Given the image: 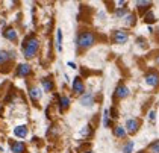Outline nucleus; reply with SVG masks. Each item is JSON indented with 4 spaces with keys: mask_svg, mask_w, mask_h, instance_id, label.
Segmentation results:
<instances>
[{
    "mask_svg": "<svg viewBox=\"0 0 159 153\" xmlns=\"http://www.w3.org/2000/svg\"><path fill=\"white\" fill-rule=\"evenodd\" d=\"M150 150H152L153 153H159V141L153 142V144L150 146Z\"/></svg>",
    "mask_w": 159,
    "mask_h": 153,
    "instance_id": "22",
    "label": "nucleus"
},
{
    "mask_svg": "<svg viewBox=\"0 0 159 153\" xmlns=\"http://www.w3.org/2000/svg\"><path fill=\"white\" fill-rule=\"evenodd\" d=\"M132 149H134V141H129L124 147H123V152L124 153H132Z\"/></svg>",
    "mask_w": 159,
    "mask_h": 153,
    "instance_id": "18",
    "label": "nucleus"
},
{
    "mask_svg": "<svg viewBox=\"0 0 159 153\" xmlns=\"http://www.w3.org/2000/svg\"><path fill=\"white\" fill-rule=\"evenodd\" d=\"M84 83H82V81H80V77H76L73 82V91L74 93H77V94H82L84 93Z\"/></svg>",
    "mask_w": 159,
    "mask_h": 153,
    "instance_id": "5",
    "label": "nucleus"
},
{
    "mask_svg": "<svg viewBox=\"0 0 159 153\" xmlns=\"http://www.w3.org/2000/svg\"><path fill=\"white\" fill-rule=\"evenodd\" d=\"M127 94H129V90H127L126 86H123V85H120V86L115 90V97H118V99H124Z\"/></svg>",
    "mask_w": 159,
    "mask_h": 153,
    "instance_id": "8",
    "label": "nucleus"
},
{
    "mask_svg": "<svg viewBox=\"0 0 159 153\" xmlns=\"http://www.w3.org/2000/svg\"><path fill=\"white\" fill-rule=\"evenodd\" d=\"M155 115H156V114H155V111H150V114H148V118H150V121H152V123H155Z\"/></svg>",
    "mask_w": 159,
    "mask_h": 153,
    "instance_id": "25",
    "label": "nucleus"
},
{
    "mask_svg": "<svg viewBox=\"0 0 159 153\" xmlns=\"http://www.w3.org/2000/svg\"><path fill=\"white\" fill-rule=\"evenodd\" d=\"M156 62H158V65H159V56H158V59H156Z\"/></svg>",
    "mask_w": 159,
    "mask_h": 153,
    "instance_id": "29",
    "label": "nucleus"
},
{
    "mask_svg": "<svg viewBox=\"0 0 159 153\" xmlns=\"http://www.w3.org/2000/svg\"><path fill=\"white\" fill-rule=\"evenodd\" d=\"M103 115H105V117H103V126L108 128V126H109V111L106 109V111L103 112Z\"/></svg>",
    "mask_w": 159,
    "mask_h": 153,
    "instance_id": "19",
    "label": "nucleus"
},
{
    "mask_svg": "<svg viewBox=\"0 0 159 153\" xmlns=\"http://www.w3.org/2000/svg\"><path fill=\"white\" fill-rule=\"evenodd\" d=\"M126 14H127L126 8H120V9L115 11V15H117V17H123V15H126Z\"/></svg>",
    "mask_w": 159,
    "mask_h": 153,
    "instance_id": "23",
    "label": "nucleus"
},
{
    "mask_svg": "<svg viewBox=\"0 0 159 153\" xmlns=\"http://www.w3.org/2000/svg\"><path fill=\"white\" fill-rule=\"evenodd\" d=\"M89 133H91V128H89V126L84 128V130H82V135H89Z\"/></svg>",
    "mask_w": 159,
    "mask_h": 153,
    "instance_id": "24",
    "label": "nucleus"
},
{
    "mask_svg": "<svg viewBox=\"0 0 159 153\" xmlns=\"http://www.w3.org/2000/svg\"><path fill=\"white\" fill-rule=\"evenodd\" d=\"M3 35H5V38H8V39H11V41H15V39H17V32H15L14 29H6V30L3 32Z\"/></svg>",
    "mask_w": 159,
    "mask_h": 153,
    "instance_id": "12",
    "label": "nucleus"
},
{
    "mask_svg": "<svg viewBox=\"0 0 159 153\" xmlns=\"http://www.w3.org/2000/svg\"><path fill=\"white\" fill-rule=\"evenodd\" d=\"M14 135H15V137H20V138H25L26 135H27V128H26V126L15 128V129H14Z\"/></svg>",
    "mask_w": 159,
    "mask_h": 153,
    "instance_id": "10",
    "label": "nucleus"
},
{
    "mask_svg": "<svg viewBox=\"0 0 159 153\" xmlns=\"http://www.w3.org/2000/svg\"><path fill=\"white\" fill-rule=\"evenodd\" d=\"M144 20H146L147 23H153V21H155V15H153V12H147L146 17H144Z\"/></svg>",
    "mask_w": 159,
    "mask_h": 153,
    "instance_id": "20",
    "label": "nucleus"
},
{
    "mask_svg": "<svg viewBox=\"0 0 159 153\" xmlns=\"http://www.w3.org/2000/svg\"><path fill=\"white\" fill-rule=\"evenodd\" d=\"M68 105H70V99H68V97H61V99H59V106H61V109L68 108Z\"/></svg>",
    "mask_w": 159,
    "mask_h": 153,
    "instance_id": "14",
    "label": "nucleus"
},
{
    "mask_svg": "<svg viewBox=\"0 0 159 153\" xmlns=\"http://www.w3.org/2000/svg\"><path fill=\"white\" fill-rule=\"evenodd\" d=\"M114 133L118 137V138H123L124 135H126V130H124V128H121V126H118V128H115V130H114Z\"/></svg>",
    "mask_w": 159,
    "mask_h": 153,
    "instance_id": "16",
    "label": "nucleus"
},
{
    "mask_svg": "<svg viewBox=\"0 0 159 153\" xmlns=\"http://www.w3.org/2000/svg\"><path fill=\"white\" fill-rule=\"evenodd\" d=\"M86 153H91V152H86Z\"/></svg>",
    "mask_w": 159,
    "mask_h": 153,
    "instance_id": "30",
    "label": "nucleus"
},
{
    "mask_svg": "<svg viewBox=\"0 0 159 153\" xmlns=\"http://www.w3.org/2000/svg\"><path fill=\"white\" fill-rule=\"evenodd\" d=\"M8 59H9V53H8V52H5V50H0V64L6 62Z\"/></svg>",
    "mask_w": 159,
    "mask_h": 153,
    "instance_id": "17",
    "label": "nucleus"
},
{
    "mask_svg": "<svg viewBox=\"0 0 159 153\" xmlns=\"http://www.w3.org/2000/svg\"><path fill=\"white\" fill-rule=\"evenodd\" d=\"M93 102H94L93 94H84L82 95V99H80V103H82V105H85V106L93 105Z\"/></svg>",
    "mask_w": 159,
    "mask_h": 153,
    "instance_id": "11",
    "label": "nucleus"
},
{
    "mask_svg": "<svg viewBox=\"0 0 159 153\" xmlns=\"http://www.w3.org/2000/svg\"><path fill=\"white\" fill-rule=\"evenodd\" d=\"M126 129L129 133H135L136 129H138V121L136 120H127L126 121Z\"/></svg>",
    "mask_w": 159,
    "mask_h": 153,
    "instance_id": "6",
    "label": "nucleus"
},
{
    "mask_svg": "<svg viewBox=\"0 0 159 153\" xmlns=\"http://www.w3.org/2000/svg\"><path fill=\"white\" fill-rule=\"evenodd\" d=\"M136 6H150V2H136Z\"/></svg>",
    "mask_w": 159,
    "mask_h": 153,
    "instance_id": "26",
    "label": "nucleus"
},
{
    "mask_svg": "<svg viewBox=\"0 0 159 153\" xmlns=\"http://www.w3.org/2000/svg\"><path fill=\"white\" fill-rule=\"evenodd\" d=\"M61 41H62V32H61V29H58V52H61L62 50Z\"/></svg>",
    "mask_w": 159,
    "mask_h": 153,
    "instance_id": "21",
    "label": "nucleus"
},
{
    "mask_svg": "<svg viewBox=\"0 0 159 153\" xmlns=\"http://www.w3.org/2000/svg\"><path fill=\"white\" fill-rule=\"evenodd\" d=\"M12 152L14 153H25V150H26V146L23 144V142H20V141H15L12 144Z\"/></svg>",
    "mask_w": 159,
    "mask_h": 153,
    "instance_id": "9",
    "label": "nucleus"
},
{
    "mask_svg": "<svg viewBox=\"0 0 159 153\" xmlns=\"http://www.w3.org/2000/svg\"><path fill=\"white\" fill-rule=\"evenodd\" d=\"M146 82L150 85V86H156L159 83V74L158 73H148L146 76Z\"/></svg>",
    "mask_w": 159,
    "mask_h": 153,
    "instance_id": "3",
    "label": "nucleus"
},
{
    "mask_svg": "<svg viewBox=\"0 0 159 153\" xmlns=\"http://www.w3.org/2000/svg\"><path fill=\"white\" fill-rule=\"evenodd\" d=\"M43 86H44V90H46V91H52L53 83H52L50 79H43Z\"/></svg>",
    "mask_w": 159,
    "mask_h": 153,
    "instance_id": "15",
    "label": "nucleus"
},
{
    "mask_svg": "<svg viewBox=\"0 0 159 153\" xmlns=\"http://www.w3.org/2000/svg\"><path fill=\"white\" fill-rule=\"evenodd\" d=\"M94 41H96V36L93 35L91 32H82L79 38H77V44H79V47H91L93 44H94Z\"/></svg>",
    "mask_w": 159,
    "mask_h": 153,
    "instance_id": "2",
    "label": "nucleus"
},
{
    "mask_svg": "<svg viewBox=\"0 0 159 153\" xmlns=\"http://www.w3.org/2000/svg\"><path fill=\"white\" fill-rule=\"evenodd\" d=\"M29 95H30V99L38 100V99L41 97V90H39V88H30V93H29Z\"/></svg>",
    "mask_w": 159,
    "mask_h": 153,
    "instance_id": "13",
    "label": "nucleus"
},
{
    "mask_svg": "<svg viewBox=\"0 0 159 153\" xmlns=\"http://www.w3.org/2000/svg\"><path fill=\"white\" fill-rule=\"evenodd\" d=\"M17 74L18 76H27V74H30V67L27 64H20L18 65V70H17Z\"/></svg>",
    "mask_w": 159,
    "mask_h": 153,
    "instance_id": "7",
    "label": "nucleus"
},
{
    "mask_svg": "<svg viewBox=\"0 0 159 153\" xmlns=\"http://www.w3.org/2000/svg\"><path fill=\"white\" fill-rule=\"evenodd\" d=\"M38 46H39V43H38V39L35 36L26 38L25 43H23V52H25L26 58H34L38 50Z\"/></svg>",
    "mask_w": 159,
    "mask_h": 153,
    "instance_id": "1",
    "label": "nucleus"
},
{
    "mask_svg": "<svg viewBox=\"0 0 159 153\" xmlns=\"http://www.w3.org/2000/svg\"><path fill=\"white\" fill-rule=\"evenodd\" d=\"M134 20H135L134 15H129V17H127V24H132L134 23Z\"/></svg>",
    "mask_w": 159,
    "mask_h": 153,
    "instance_id": "27",
    "label": "nucleus"
},
{
    "mask_svg": "<svg viewBox=\"0 0 159 153\" xmlns=\"http://www.w3.org/2000/svg\"><path fill=\"white\" fill-rule=\"evenodd\" d=\"M114 41H115L117 44H124V43L127 41V34L123 32V30H117L115 35H114Z\"/></svg>",
    "mask_w": 159,
    "mask_h": 153,
    "instance_id": "4",
    "label": "nucleus"
},
{
    "mask_svg": "<svg viewBox=\"0 0 159 153\" xmlns=\"http://www.w3.org/2000/svg\"><path fill=\"white\" fill-rule=\"evenodd\" d=\"M111 115H112V118H117V111L112 109V111H111Z\"/></svg>",
    "mask_w": 159,
    "mask_h": 153,
    "instance_id": "28",
    "label": "nucleus"
},
{
    "mask_svg": "<svg viewBox=\"0 0 159 153\" xmlns=\"http://www.w3.org/2000/svg\"><path fill=\"white\" fill-rule=\"evenodd\" d=\"M141 153H144V152H141Z\"/></svg>",
    "mask_w": 159,
    "mask_h": 153,
    "instance_id": "31",
    "label": "nucleus"
}]
</instances>
